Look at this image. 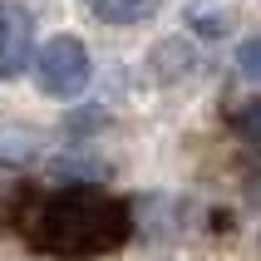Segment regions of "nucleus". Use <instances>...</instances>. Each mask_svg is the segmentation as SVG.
Returning <instances> with one entry per match:
<instances>
[{
  "mask_svg": "<svg viewBox=\"0 0 261 261\" xmlns=\"http://www.w3.org/2000/svg\"><path fill=\"white\" fill-rule=\"evenodd\" d=\"M35 49V15L25 5H0V79L25 74Z\"/></svg>",
  "mask_w": 261,
  "mask_h": 261,
  "instance_id": "obj_3",
  "label": "nucleus"
},
{
  "mask_svg": "<svg viewBox=\"0 0 261 261\" xmlns=\"http://www.w3.org/2000/svg\"><path fill=\"white\" fill-rule=\"evenodd\" d=\"M158 5L163 0H84V10L99 15L103 25H138V20H148Z\"/></svg>",
  "mask_w": 261,
  "mask_h": 261,
  "instance_id": "obj_4",
  "label": "nucleus"
},
{
  "mask_svg": "<svg viewBox=\"0 0 261 261\" xmlns=\"http://www.w3.org/2000/svg\"><path fill=\"white\" fill-rule=\"evenodd\" d=\"M237 64H242V79L256 84V79H261V40H247V44H242V49H237Z\"/></svg>",
  "mask_w": 261,
  "mask_h": 261,
  "instance_id": "obj_7",
  "label": "nucleus"
},
{
  "mask_svg": "<svg viewBox=\"0 0 261 261\" xmlns=\"http://www.w3.org/2000/svg\"><path fill=\"white\" fill-rule=\"evenodd\" d=\"M188 25L197 30V35H207V40H222V35L232 30V15H227L222 0H192L188 5Z\"/></svg>",
  "mask_w": 261,
  "mask_h": 261,
  "instance_id": "obj_5",
  "label": "nucleus"
},
{
  "mask_svg": "<svg viewBox=\"0 0 261 261\" xmlns=\"http://www.w3.org/2000/svg\"><path fill=\"white\" fill-rule=\"evenodd\" d=\"M25 237L49 256L64 261H89V256H109L128 242L133 217L118 197H103L94 188H64L55 197L30 207V217H20Z\"/></svg>",
  "mask_w": 261,
  "mask_h": 261,
  "instance_id": "obj_1",
  "label": "nucleus"
},
{
  "mask_svg": "<svg viewBox=\"0 0 261 261\" xmlns=\"http://www.w3.org/2000/svg\"><path fill=\"white\" fill-rule=\"evenodd\" d=\"M158 64H163L168 79L182 74V69H192V44H188V40H163V44H158Z\"/></svg>",
  "mask_w": 261,
  "mask_h": 261,
  "instance_id": "obj_6",
  "label": "nucleus"
},
{
  "mask_svg": "<svg viewBox=\"0 0 261 261\" xmlns=\"http://www.w3.org/2000/svg\"><path fill=\"white\" fill-rule=\"evenodd\" d=\"M89 84V49L79 35H55L40 49V89L49 99H74Z\"/></svg>",
  "mask_w": 261,
  "mask_h": 261,
  "instance_id": "obj_2",
  "label": "nucleus"
}]
</instances>
